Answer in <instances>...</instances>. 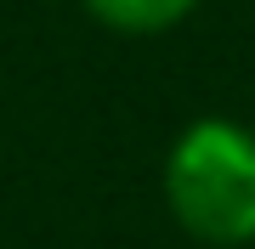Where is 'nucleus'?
I'll list each match as a JSON object with an SVG mask.
<instances>
[{
    "label": "nucleus",
    "mask_w": 255,
    "mask_h": 249,
    "mask_svg": "<svg viewBox=\"0 0 255 249\" xmlns=\"http://www.w3.org/2000/svg\"><path fill=\"white\" fill-rule=\"evenodd\" d=\"M164 204L199 244L238 249L255 238V130L238 119H193L164 159Z\"/></svg>",
    "instance_id": "f257e3e1"
},
{
    "label": "nucleus",
    "mask_w": 255,
    "mask_h": 249,
    "mask_svg": "<svg viewBox=\"0 0 255 249\" xmlns=\"http://www.w3.org/2000/svg\"><path fill=\"white\" fill-rule=\"evenodd\" d=\"M193 6L199 0H85V11L119 34H159V28L182 23Z\"/></svg>",
    "instance_id": "f03ea898"
}]
</instances>
